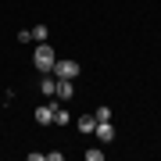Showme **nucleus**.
<instances>
[{
  "label": "nucleus",
  "mask_w": 161,
  "mask_h": 161,
  "mask_svg": "<svg viewBox=\"0 0 161 161\" xmlns=\"http://www.w3.org/2000/svg\"><path fill=\"white\" fill-rule=\"evenodd\" d=\"M32 64H36L43 75H47V72H54V64H58V54H54V47H50V43H36Z\"/></svg>",
  "instance_id": "obj_1"
},
{
  "label": "nucleus",
  "mask_w": 161,
  "mask_h": 161,
  "mask_svg": "<svg viewBox=\"0 0 161 161\" xmlns=\"http://www.w3.org/2000/svg\"><path fill=\"white\" fill-rule=\"evenodd\" d=\"M79 72H82L79 61H68V58L54 64V75H58V79H79Z\"/></svg>",
  "instance_id": "obj_2"
},
{
  "label": "nucleus",
  "mask_w": 161,
  "mask_h": 161,
  "mask_svg": "<svg viewBox=\"0 0 161 161\" xmlns=\"http://www.w3.org/2000/svg\"><path fill=\"white\" fill-rule=\"evenodd\" d=\"M54 97H58V100H72V97H75V79H58Z\"/></svg>",
  "instance_id": "obj_3"
},
{
  "label": "nucleus",
  "mask_w": 161,
  "mask_h": 161,
  "mask_svg": "<svg viewBox=\"0 0 161 161\" xmlns=\"http://www.w3.org/2000/svg\"><path fill=\"white\" fill-rule=\"evenodd\" d=\"M54 108H58V104H40V108H36V122H40V125H54Z\"/></svg>",
  "instance_id": "obj_4"
},
{
  "label": "nucleus",
  "mask_w": 161,
  "mask_h": 161,
  "mask_svg": "<svg viewBox=\"0 0 161 161\" xmlns=\"http://www.w3.org/2000/svg\"><path fill=\"white\" fill-rule=\"evenodd\" d=\"M93 132H97L100 143H111V140H115V125H111V122H97V129H93Z\"/></svg>",
  "instance_id": "obj_5"
},
{
  "label": "nucleus",
  "mask_w": 161,
  "mask_h": 161,
  "mask_svg": "<svg viewBox=\"0 0 161 161\" xmlns=\"http://www.w3.org/2000/svg\"><path fill=\"white\" fill-rule=\"evenodd\" d=\"M54 90H58V75L47 72L43 79H40V93H43V97H54Z\"/></svg>",
  "instance_id": "obj_6"
},
{
  "label": "nucleus",
  "mask_w": 161,
  "mask_h": 161,
  "mask_svg": "<svg viewBox=\"0 0 161 161\" xmlns=\"http://www.w3.org/2000/svg\"><path fill=\"white\" fill-rule=\"evenodd\" d=\"M75 125H79V132H82V136H90V132L97 129V118H93V115H82L79 122H75Z\"/></svg>",
  "instance_id": "obj_7"
},
{
  "label": "nucleus",
  "mask_w": 161,
  "mask_h": 161,
  "mask_svg": "<svg viewBox=\"0 0 161 161\" xmlns=\"http://www.w3.org/2000/svg\"><path fill=\"white\" fill-rule=\"evenodd\" d=\"M29 36H32V43H47V36H50V32H47V25H32Z\"/></svg>",
  "instance_id": "obj_8"
},
{
  "label": "nucleus",
  "mask_w": 161,
  "mask_h": 161,
  "mask_svg": "<svg viewBox=\"0 0 161 161\" xmlns=\"http://www.w3.org/2000/svg\"><path fill=\"white\" fill-rule=\"evenodd\" d=\"M54 122H58V125H68V122H72V115H68L64 108H54Z\"/></svg>",
  "instance_id": "obj_9"
},
{
  "label": "nucleus",
  "mask_w": 161,
  "mask_h": 161,
  "mask_svg": "<svg viewBox=\"0 0 161 161\" xmlns=\"http://www.w3.org/2000/svg\"><path fill=\"white\" fill-rule=\"evenodd\" d=\"M93 118H97V122H111V108H97Z\"/></svg>",
  "instance_id": "obj_10"
},
{
  "label": "nucleus",
  "mask_w": 161,
  "mask_h": 161,
  "mask_svg": "<svg viewBox=\"0 0 161 161\" xmlns=\"http://www.w3.org/2000/svg\"><path fill=\"white\" fill-rule=\"evenodd\" d=\"M86 161H104V150H100V147H93V150H86Z\"/></svg>",
  "instance_id": "obj_11"
}]
</instances>
